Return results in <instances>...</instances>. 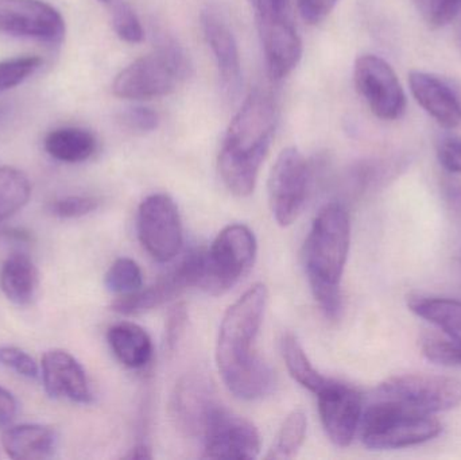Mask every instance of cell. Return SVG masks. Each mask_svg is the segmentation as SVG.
Returning <instances> with one entry per match:
<instances>
[{"label": "cell", "instance_id": "cell-30", "mask_svg": "<svg viewBox=\"0 0 461 460\" xmlns=\"http://www.w3.org/2000/svg\"><path fill=\"white\" fill-rule=\"evenodd\" d=\"M38 56L14 57L0 61V95L15 88L42 67Z\"/></svg>", "mask_w": 461, "mask_h": 460}, {"label": "cell", "instance_id": "cell-18", "mask_svg": "<svg viewBox=\"0 0 461 460\" xmlns=\"http://www.w3.org/2000/svg\"><path fill=\"white\" fill-rule=\"evenodd\" d=\"M411 95L420 105L444 129L461 124V103L455 92L440 78L421 70L409 73Z\"/></svg>", "mask_w": 461, "mask_h": 460}, {"label": "cell", "instance_id": "cell-4", "mask_svg": "<svg viewBox=\"0 0 461 460\" xmlns=\"http://www.w3.org/2000/svg\"><path fill=\"white\" fill-rule=\"evenodd\" d=\"M443 426L433 415L408 410L394 400L374 394L360 419V439L370 450H400L435 439Z\"/></svg>", "mask_w": 461, "mask_h": 460}, {"label": "cell", "instance_id": "cell-33", "mask_svg": "<svg viewBox=\"0 0 461 460\" xmlns=\"http://www.w3.org/2000/svg\"><path fill=\"white\" fill-rule=\"evenodd\" d=\"M0 364L29 380H35L41 374L37 362L29 354L13 346L0 347Z\"/></svg>", "mask_w": 461, "mask_h": 460}, {"label": "cell", "instance_id": "cell-40", "mask_svg": "<svg viewBox=\"0 0 461 460\" xmlns=\"http://www.w3.org/2000/svg\"><path fill=\"white\" fill-rule=\"evenodd\" d=\"M18 415V401L13 393L0 386V426L8 427Z\"/></svg>", "mask_w": 461, "mask_h": 460}, {"label": "cell", "instance_id": "cell-37", "mask_svg": "<svg viewBox=\"0 0 461 460\" xmlns=\"http://www.w3.org/2000/svg\"><path fill=\"white\" fill-rule=\"evenodd\" d=\"M461 10V0H430L425 18L430 26L443 27L454 21Z\"/></svg>", "mask_w": 461, "mask_h": 460}, {"label": "cell", "instance_id": "cell-29", "mask_svg": "<svg viewBox=\"0 0 461 460\" xmlns=\"http://www.w3.org/2000/svg\"><path fill=\"white\" fill-rule=\"evenodd\" d=\"M421 350L425 358L444 367L461 366V343L436 334H425L421 338Z\"/></svg>", "mask_w": 461, "mask_h": 460}, {"label": "cell", "instance_id": "cell-8", "mask_svg": "<svg viewBox=\"0 0 461 460\" xmlns=\"http://www.w3.org/2000/svg\"><path fill=\"white\" fill-rule=\"evenodd\" d=\"M199 437L204 458L255 459L260 453V435L254 424L218 402L205 415Z\"/></svg>", "mask_w": 461, "mask_h": 460}, {"label": "cell", "instance_id": "cell-20", "mask_svg": "<svg viewBox=\"0 0 461 460\" xmlns=\"http://www.w3.org/2000/svg\"><path fill=\"white\" fill-rule=\"evenodd\" d=\"M107 339L113 356L129 369H143L153 358L151 338L138 324H115L108 329Z\"/></svg>", "mask_w": 461, "mask_h": 460}, {"label": "cell", "instance_id": "cell-14", "mask_svg": "<svg viewBox=\"0 0 461 460\" xmlns=\"http://www.w3.org/2000/svg\"><path fill=\"white\" fill-rule=\"evenodd\" d=\"M177 81L180 77L175 68L154 51L124 68L113 80V92L121 99H156L172 94Z\"/></svg>", "mask_w": 461, "mask_h": 460}, {"label": "cell", "instance_id": "cell-2", "mask_svg": "<svg viewBox=\"0 0 461 460\" xmlns=\"http://www.w3.org/2000/svg\"><path fill=\"white\" fill-rule=\"evenodd\" d=\"M276 108L270 96L252 92L230 122L219 154V172L230 194L247 197L276 137Z\"/></svg>", "mask_w": 461, "mask_h": 460}, {"label": "cell", "instance_id": "cell-43", "mask_svg": "<svg viewBox=\"0 0 461 460\" xmlns=\"http://www.w3.org/2000/svg\"><path fill=\"white\" fill-rule=\"evenodd\" d=\"M126 459H151L153 458V454H151L150 448L148 447V446L143 445V443H140V445L135 446L134 448H131L130 450V453L127 454L126 456H124Z\"/></svg>", "mask_w": 461, "mask_h": 460}, {"label": "cell", "instance_id": "cell-9", "mask_svg": "<svg viewBox=\"0 0 461 460\" xmlns=\"http://www.w3.org/2000/svg\"><path fill=\"white\" fill-rule=\"evenodd\" d=\"M204 248L189 251L175 269L162 275L148 288L142 286L134 293L119 296L113 300L111 308L113 312L121 315H140L161 307L192 286L199 288L204 269Z\"/></svg>", "mask_w": 461, "mask_h": 460}, {"label": "cell", "instance_id": "cell-42", "mask_svg": "<svg viewBox=\"0 0 461 460\" xmlns=\"http://www.w3.org/2000/svg\"><path fill=\"white\" fill-rule=\"evenodd\" d=\"M0 235L22 243L32 242V232L24 229H18V227H10V229L7 227V229L0 230Z\"/></svg>", "mask_w": 461, "mask_h": 460}, {"label": "cell", "instance_id": "cell-25", "mask_svg": "<svg viewBox=\"0 0 461 460\" xmlns=\"http://www.w3.org/2000/svg\"><path fill=\"white\" fill-rule=\"evenodd\" d=\"M281 351L290 377L303 388L317 394L330 383V378L324 377L314 369L294 334L287 332L284 335L281 340Z\"/></svg>", "mask_w": 461, "mask_h": 460}, {"label": "cell", "instance_id": "cell-24", "mask_svg": "<svg viewBox=\"0 0 461 460\" xmlns=\"http://www.w3.org/2000/svg\"><path fill=\"white\" fill-rule=\"evenodd\" d=\"M411 312L432 323L447 337L461 343V302L446 297L411 296L408 300Z\"/></svg>", "mask_w": 461, "mask_h": 460}, {"label": "cell", "instance_id": "cell-23", "mask_svg": "<svg viewBox=\"0 0 461 460\" xmlns=\"http://www.w3.org/2000/svg\"><path fill=\"white\" fill-rule=\"evenodd\" d=\"M43 146L51 158L67 164H78L94 156L97 142L89 130L81 127H59L46 135Z\"/></svg>", "mask_w": 461, "mask_h": 460}, {"label": "cell", "instance_id": "cell-16", "mask_svg": "<svg viewBox=\"0 0 461 460\" xmlns=\"http://www.w3.org/2000/svg\"><path fill=\"white\" fill-rule=\"evenodd\" d=\"M41 374L51 399H67L77 404L92 402L94 396L86 370L68 351H48L41 362Z\"/></svg>", "mask_w": 461, "mask_h": 460}, {"label": "cell", "instance_id": "cell-21", "mask_svg": "<svg viewBox=\"0 0 461 460\" xmlns=\"http://www.w3.org/2000/svg\"><path fill=\"white\" fill-rule=\"evenodd\" d=\"M213 402L215 399L207 388V383L196 378H185L176 388L173 410L180 426L189 434L199 437L203 420Z\"/></svg>", "mask_w": 461, "mask_h": 460}, {"label": "cell", "instance_id": "cell-11", "mask_svg": "<svg viewBox=\"0 0 461 460\" xmlns=\"http://www.w3.org/2000/svg\"><path fill=\"white\" fill-rule=\"evenodd\" d=\"M354 81L370 110L382 121H395L405 113L406 95L389 62L375 54L355 61Z\"/></svg>", "mask_w": 461, "mask_h": 460}, {"label": "cell", "instance_id": "cell-38", "mask_svg": "<svg viewBox=\"0 0 461 460\" xmlns=\"http://www.w3.org/2000/svg\"><path fill=\"white\" fill-rule=\"evenodd\" d=\"M188 320V311L184 304H176L167 316V334H165V345L169 351L175 350L177 343L183 337Z\"/></svg>", "mask_w": 461, "mask_h": 460}, {"label": "cell", "instance_id": "cell-1", "mask_svg": "<svg viewBox=\"0 0 461 460\" xmlns=\"http://www.w3.org/2000/svg\"><path fill=\"white\" fill-rule=\"evenodd\" d=\"M267 288L255 284L227 310L219 331L216 362L227 389L236 399H262L274 386V374L257 351L267 305Z\"/></svg>", "mask_w": 461, "mask_h": 460}, {"label": "cell", "instance_id": "cell-12", "mask_svg": "<svg viewBox=\"0 0 461 460\" xmlns=\"http://www.w3.org/2000/svg\"><path fill=\"white\" fill-rule=\"evenodd\" d=\"M0 32L59 45L67 26L61 13L43 0H0Z\"/></svg>", "mask_w": 461, "mask_h": 460}, {"label": "cell", "instance_id": "cell-46", "mask_svg": "<svg viewBox=\"0 0 461 460\" xmlns=\"http://www.w3.org/2000/svg\"><path fill=\"white\" fill-rule=\"evenodd\" d=\"M100 3H104L107 5H113V3L118 2V0H99Z\"/></svg>", "mask_w": 461, "mask_h": 460}, {"label": "cell", "instance_id": "cell-17", "mask_svg": "<svg viewBox=\"0 0 461 460\" xmlns=\"http://www.w3.org/2000/svg\"><path fill=\"white\" fill-rule=\"evenodd\" d=\"M202 26L215 57L224 91L230 97L236 96L241 86V62L235 35L229 23L213 10L203 11Z\"/></svg>", "mask_w": 461, "mask_h": 460}, {"label": "cell", "instance_id": "cell-7", "mask_svg": "<svg viewBox=\"0 0 461 460\" xmlns=\"http://www.w3.org/2000/svg\"><path fill=\"white\" fill-rule=\"evenodd\" d=\"M138 237L154 261H173L183 248V221L177 205L165 194H154L140 203Z\"/></svg>", "mask_w": 461, "mask_h": 460}, {"label": "cell", "instance_id": "cell-19", "mask_svg": "<svg viewBox=\"0 0 461 460\" xmlns=\"http://www.w3.org/2000/svg\"><path fill=\"white\" fill-rule=\"evenodd\" d=\"M2 445L11 459H49L56 453L57 435L49 427L22 424L5 429L2 437Z\"/></svg>", "mask_w": 461, "mask_h": 460}, {"label": "cell", "instance_id": "cell-13", "mask_svg": "<svg viewBox=\"0 0 461 460\" xmlns=\"http://www.w3.org/2000/svg\"><path fill=\"white\" fill-rule=\"evenodd\" d=\"M316 396L325 434L338 447H348L359 431L365 408L362 394L347 383L330 380Z\"/></svg>", "mask_w": 461, "mask_h": 460}, {"label": "cell", "instance_id": "cell-3", "mask_svg": "<svg viewBox=\"0 0 461 460\" xmlns=\"http://www.w3.org/2000/svg\"><path fill=\"white\" fill-rule=\"evenodd\" d=\"M351 223L341 203H330L317 213L305 240L303 261L314 299L327 318L343 311L340 283L348 258Z\"/></svg>", "mask_w": 461, "mask_h": 460}, {"label": "cell", "instance_id": "cell-27", "mask_svg": "<svg viewBox=\"0 0 461 460\" xmlns=\"http://www.w3.org/2000/svg\"><path fill=\"white\" fill-rule=\"evenodd\" d=\"M308 419L303 410H294L279 428L273 448L267 454V459H292L305 442Z\"/></svg>", "mask_w": 461, "mask_h": 460}, {"label": "cell", "instance_id": "cell-44", "mask_svg": "<svg viewBox=\"0 0 461 460\" xmlns=\"http://www.w3.org/2000/svg\"><path fill=\"white\" fill-rule=\"evenodd\" d=\"M8 111H10V107L7 105L0 104V124L5 122V119L7 118Z\"/></svg>", "mask_w": 461, "mask_h": 460}, {"label": "cell", "instance_id": "cell-22", "mask_svg": "<svg viewBox=\"0 0 461 460\" xmlns=\"http://www.w3.org/2000/svg\"><path fill=\"white\" fill-rule=\"evenodd\" d=\"M0 288L5 296L16 305L32 302L38 288V270L26 254L8 257L0 270Z\"/></svg>", "mask_w": 461, "mask_h": 460}, {"label": "cell", "instance_id": "cell-41", "mask_svg": "<svg viewBox=\"0 0 461 460\" xmlns=\"http://www.w3.org/2000/svg\"><path fill=\"white\" fill-rule=\"evenodd\" d=\"M258 15H284L289 14L290 0H251Z\"/></svg>", "mask_w": 461, "mask_h": 460}, {"label": "cell", "instance_id": "cell-5", "mask_svg": "<svg viewBox=\"0 0 461 460\" xmlns=\"http://www.w3.org/2000/svg\"><path fill=\"white\" fill-rule=\"evenodd\" d=\"M257 238L244 224H230L219 232L205 250L204 269L199 288L221 296L238 284L254 264Z\"/></svg>", "mask_w": 461, "mask_h": 460}, {"label": "cell", "instance_id": "cell-45", "mask_svg": "<svg viewBox=\"0 0 461 460\" xmlns=\"http://www.w3.org/2000/svg\"><path fill=\"white\" fill-rule=\"evenodd\" d=\"M419 3L420 8H421L422 14L427 13L428 7H429L430 0H416Z\"/></svg>", "mask_w": 461, "mask_h": 460}, {"label": "cell", "instance_id": "cell-34", "mask_svg": "<svg viewBox=\"0 0 461 460\" xmlns=\"http://www.w3.org/2000/svg\"><path fill=\"white\" fill-rule=\"evenodd\" d=\"M156 51L162 54L167 59V62L175 68L180 80L189 77L192 69L191 62H189L183 46L175 38L169 37V35L159 37L157 41Z\"/></svg>", "mask_w": 461, "mask_h": 460}, {"label": "cell", "instance_id": "cell-36", "mask_svg": "<svg viewBox=\"0 0 461 460\" xmlns=\"http://www.w3.org/2000/svg\"><path fill=\"white\" fill-rule=\"evenodd\" d=\"M124 126L137 132H150L158 127L159 118L157 113L148 107H132L122 115Z\"/></svg>", "mask_w": 461, "mask_h": 460}, {"label": "cell", "instance_id": "cell-32", "mask_svg": "<svg viewBox=\"0 0 461 460\" xmlns=\"http://www.w3.org/2000/svg\"><path fill=\"white\" fill-rule=\"evenodd\" d=\"M99 208V200L91 196H67L54 200L49 212L61 219H75L89 215Z\"/></svg>", "mask_w": 461, "mask_h": 460}, {"label": "cell", "instance_id": "cell-10", "mask_svg": "<svg viewBox=\"0 0 461 460\" xmlns=\"http://www.w3.org/2000/svg\"><path fill=\"white\" fill-rule=\"evenodd\" d=\"M308 181V162L300 150H282L268 178V203L279 226L287 227L297 221L305 204Z\"/></svg>", "mask_w": 461, "mask_h": 460}, {"label": "cell", "instance_id": "cell-26", "mask_svg": "<svg viewBox=\"0 0 461 460\" xmlns=\"http://www.w3.org/2000/svg\"><path fill=\"white\" fill-rule=\"evenodd\" d=\"M32 185L27 176L16 167H0V223L29 203Z\"/></svg>", "mask_w": 461, "mask_h": 460}, {"label": "cell", "instance_id": "cell-28", "mask_svg": "<svg viewBox=\"0 0 461 460\" xmlns=\"http://www.w3.org/2000/svg\"><path fill=\"white\" fill-rule=\"evenodd\" d=\"M104 285L111 293L119 296L134 293L143 286L142 270L134 259H116L105 275Z\"/></svg>", "mask_w": 461, "mask_h": 460}, {"label": "cell", "instance_id": "cell-31", "mask_svg": "<svg viewBox=\"0 0 461 460\" xmlns=\"http://www.w3.org/2000/svg\"><path fill=\"white\" fill-rule=\"evenodd\" d=\"M111 16L113 30L122 41L129 43L142 42L145 32L131 5L118 0L111 5Z\"/></svg>", "mask_w": 461, "mask_h": 460}, {"label": "cell", "instance_id": "cell-15", "mask_svg": "<svg viewBox=\"0 0 461 460\" xmlns=\"http://www.w3.org/2000/svg\"><path fill=\"white\" fill-rule=\"evenodd\" d=\"M268 73L281 80L292 73L303 56V42L290 19L285 15L257 16Z\"/></svg>", "mask_w": 461, "mask_h": 460}, {"label": "cell", "instance_id": "cell-6", "mask_svg": "<svg viewBox=\"0 0 461 460\" xmlns=\"http://www.w3.org/2000/svg\"><path fill=\"white\" fill-rule=\"evenodd\" d=\"M375 394L394 400L408 410L436 415L459 407L461 381L443 375H400L381 383Z\"/></svg>", "mask_w": 461, "mask_h": 460}, {"label": "cell", "instance_id": "cell-47", "mask_svg": "<svg viewBox=\"0 0 461 460\" xmlns=\"http://www.w3.org/2000/svg\"><path fill=\"white\" fill-rule=\"evenodd\" d=\"M249 2H251V0H249Z\"/></svg>", "mask_w": 461, "mask_h": 460}, {"label": "cell", "instance_id": "cell-35", "mask_svg": "<svg viewBox=\"0 0 461 460\" xmlns=\"http://www.w3.org/2000/svg\"><path fill=\"white\" fill-rule=\"evenodd\" d=\"M438 158L441 167L452 175H461V137L447 135L438 142Z\"/></svg>", "mask_w": 461, "mask_h": 460}, {"label": "cell", "instance_id": "cell-39", "mask_svg": "<svg viewBox=\"0 0 461 460\" xmlns=\"http://www.w3.org/2000/svg\"><path fill=\"white\" fill-rule=\"evenodd\" d=\"M339 0H297L298 11L303 21L317 24L324 21Z\"/></svg>", "mask_w": 461, "mask_h": 460}]
</instances>
